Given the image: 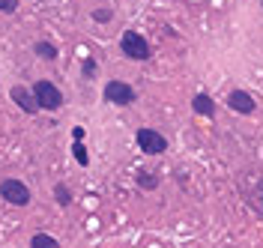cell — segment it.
Wrapping results in <instances>:
<instances>
[{
    "label": "cell",
    "mask_w": 263,
    "mask_h": 248,
    "mask_svg": "<svg viewBox=\"0 0 263 248\" xmlns=\"http://www.w3.org/2000/svg\"><path fill=\"white\" fill-rule=\"evenodd\" d=\"M12 102H15L24 114H36V111H39L36 96H33L30 90H24V87H12Z\"/></svg>",
    "instance_id": "cell-6"
},
{
    "label": "cell",
    "mask_w": 263,
    "mask_h": 248,
    "mask_svg": "<svg viewBox=\"0 0 263 248\" xmlns=\"http://www.w3.org/2000/svg\"><path fill=\"white\" fill-rule=\"evenodd\" d=\"M93 18H96V21H111V12H108V9H96Z\"/></svg>",
    "instance_id": "cell-15"
},
{
    "label": "cell",
    "mask_w": 263,
    "mask_h": 248,
    "mask_svg": "<svg viewBox=\"0 0 263 248\" xmlns=\"http://www.w3.org/2000/svg\"><path fill=\"white\" fill-rule=\"evenodd\" d=\"M33 51H36L42 60H57V48H54L51 42H42V39H39V42L33 45Z\"/></svg>",
    "instance_id": "cell-9"
},
{
    "label": "cell",
    "mask_w": 263,
    "mask_h": 248,
    "mask_svg": "<svg viewBox=\"0 0 263 248\" xmlns=\"http://www.w3.org/2000/svg\"><path fill=\"white\" fill-rule=\"evenodd\" d=\"M54 197H57V203H60V206H69V203H72V191H69L63 183H57V186H54Z\"/></svg>",
    "instance_id": "cell-11"
},
{
    "label": "cell",
    "mask_w": 263,
    "mask_h": 248,
    "mask_svg": "<svg viewBox=\"0 0 263 248\" xmlns=\"http://www.w3.org/2000/svg\"><path fill=\"white\" fill-rule=\"evenodd\" d=\"M72 153H75V158H78V164H90V155H87V147H84L81 141H75Z\"/></svg>",
    "instance_id": "cell-12"
},
{
    "label": "cell",
    "mask_w": 263,
    "mask_h": 248,
    "mask_svg": "<svg viewBox=\"0 0 263 248\" xmlns=\"http://www.w3.org/2000/svg\"><path fill=\"white\" fill-rule=\"evenodd\" d=\"M228 105L236 114H251V111H254V99L248 93H242V90H233V93L228 96Z\"/></svg>",
    "instance_id": "cell-7"
},
{
    "label": "cell",
    "mask_w": 263,
    "mask_h": 248,
    "mask_svg": "<svg viewBox=\"0 0 263 248\" xmlns=\"http://www.w3.org/2000/svg\"><path fill=\"white\" fill-rule=\"evenodd\" d=\"M18 9V0H0V12H15Z\"/></svg>",
    "instance_id": "cell-14"
},
{
    "label": "cell",
    "mask_w": 263,
    "mask_h": 248,
    "mask_svg": "<svg viewBox=\"0 0 263 248\" xmlns=\"http://www.w3.org/2000/svg\"><path fill=\"white\" fill-rule=\"evenodd\" d=\"M195 111L203 114V117H212L215 114V105H212V99L206 93H200V96H195Z\"/></svg>",
    "instance_id": "cell-8"
},
{
    "label": "cell",
    "mask_w": 263,
    "mask_h": 248,
    "mask_svg": "<svg viewBox=\"0 0 263 248\" xmlns=\"http://www.w3.org/2000/svg\"><path fill=\"white\" fill-rule=\"evenodd\" d=\"M105 99L111 105H132L135 102V90H132L126 81H108L105 84Z\"/></svg>",
    "instance_id": "cell-5"
},
{
    "label": "cell",
    "mask_w": 263,
    "mask_h": 248,
    "mask_svg": "<svg viewBox=\"0 0 263 248\" xmlns=\"http://www.w3.org/2000/svg\"><path fill=\"white\" fill-rule=\"evenodd\" d=\"M30 248H60V242L54 236H48V233H36L30 239Z\"/></svg>",
    "instance_id": "cell-10"
},
{
    "label": "cell",
    "mask_w": 263,
    "mask_h": 248,
    "mask_svg": "<svg viewBox=\"0 0 263 248\" xmlns=\"http://www.w3.org/2000/svg\"><path fill=\"white\" fill-rule=\"evenodd\" d=\"M138 147L150 155H159L167 150V141H164V135H159L156 129H138Z\"/></svg>",
    "instance_id": "cell-4"
},
{
    "label": "cell",
    "mask_w": 263,
    "mask_h": 248,
    "mask_svg": "<svg viewBox=\"0 0 263 248\" xmlns=\"http://www.w3.org/2000/svg\"><path fill=\"white\" fill-rule=\"evenodd\" d=\"M0 197L6 203H12V206H27L30 203V188L21 180H3L0 183Z\"/></svg>",
    "instance_id": "cell-3"
},
{
    "label": "cell",
    "mask_w": 263,
    "mask_h": 248,
    "mask_svg": "<svg viewBox=\"0 0 263 248\" xmlns=\"http://www.w3.org/2000/svg\"><path fill=\"white\" fill-rule=\"evenodd\" d=\"M120 48H123V54H126L129 60H147V57H150V45H147V39H144L141 33H135V30L123 33Z\"/></svg>",
    "instance_id": "cell-2"
},
{
    "label": "cell",
    "mask_w": 263,
    "mask_h": 248,
    "mask_svg": "<svg viewBox=\"0 0 263 248\" xmlns=\"http://www.w3.org/2000/svg\"><path fill=\"white\" fill-rule=\"evenodd\" d=\"M33 96H36V105L45 108V111H57V108L63 105V93H60L51 81H36Z\"/></svg>",
    "instance_id": "cell-1"
},
{
    "label": "cell",
    "mask_w": 263,
    "mask_h": 248,
    "mask_svg": "<svg viewBox=\"0 0 263 248\" xmlns=\"http://www.w3.org/2000/svg\"><path fill=\"white\" fill-rule=\"evenodd\" d=\"M138 186H141V188H156V186H159V180H156L153 174L141 171V174H138Z\"/></svg>",
    "instance_id": "cell-13"
},
{
    "label": "cell",
    "mask_w": 263,
    "mask_h": 248,
    "mask_svg": "<svg viewBox=\"0 0 263 248\" xmlns=\"http://www.w3.org/2000/svg\"><path fill=\"white\" fill-rule=\"evenodd\" d=\"M84 75H87V78H93V75H96V63H93V60L84 63Z\"/></svg>",
    "instance_id": "cell-16"
},
{
    "label": "cell",
    "mask_w": 263,
    "mask_h": 248,
    "mask_svg": "<svg viewBox=\"0 0 263 248\" xmlns=\"http://www.w3.org/2000/svg\"><path fill=\"white\" fill-rule=\"evenodd\" d=\"M72 135H75V141H84V129H81V126H75V132H72Z\"/></svg>",
    "instance_id": "cell-17"
}]
</instances>
